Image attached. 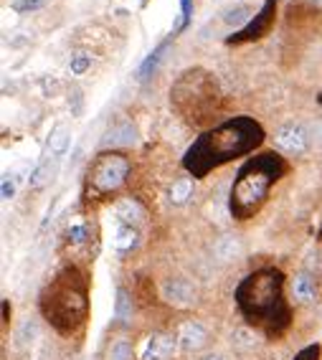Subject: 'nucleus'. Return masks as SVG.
Returning <instances> with one entry per match:
<instances>
[{"label": "nucleus", "instance_id": "nucleus-21", "mask_svg": "<svg viewBox=\"0 0 322 360\" xmlns=\"http://www.w3.org/2000/svg\"><path fill=\"white\" fill-rule=\"evenodd\" d=\"M201 360H223L221 355H205V358H201Z\"/></svg>", "mask_w": 322, "mask_h": 360}, {"label": "nucleus", "instance_id": "nucleus-20", "mask_svg": "<svg viewBox=\"0 0 322 360\" xmlns=\"http://www.w3.org/2000/svg\"><path fill=\"white\" fill-rule=\"evenodd\" d=\"M188 18H190V0H181V28L188 26Z\"/></svg>", "mask_w": 322, "mask_h": 360}, {"label": "nucleus", "instance_id": "nucleus-18", "mask_svg": "<svg viewBox=\"0 0 322 360\" xmlns=\"http://www.w3.org/2000/svg\"><path fill=\"white\" fill-rule=\"evenodd\" d=\"M132 358V348L127 343H117L112 348V360H130Z\"/></svg>", "mask_w": 322, "mask_h": 360}, {"label": "nucleus", "instance_id": "nucleus-9", "mask_svg": "<svg viewBox=\"0 0 322 360\" xmlns=\"http://www.w3.org/2000/svg\"><path fill=\"white\" fill-rule=\"evenodd\" d=\"M190 193H193V183H190L188 178H183L170 188V201H173V203H185L190 198Z\"/></svg>", "mask_w": 322, "mask_h": 360}, {"label": "nucleus", "instance_id": "nucleus-22", "mask_svg": "<svg viewBox=\"0 0 322 360\" xmlns=\"http://www.w3.org/2000/svg\"><path fill=\"white\" fill-rule=\"evenodd\" d=\"M317 3H320V6H322V0H317Z\"/></svg>", "mask_w": 322, "mask_h": 360}, {"label": "nucleus", "instance_id": "nucleus-17", "mask_svg": "<svg viewBox=\"0 0 322 360\" xmlns=\"http://www.w3.org/2000/svg\"><path fill=\"white\" fill-rule=\"evenodd\" d=\"M117 317L119 320L132 317V302H130V297H127V292H119L117 294Z\"/></svg>", "mask_w": 322, "mask_h": 360}, {"label": "nucleus", "instance_id": "nucleus-14", "mask_svg": "<svg viewBox=\"0 0 322 360\" xmlns=\"http://www.w3.org/2000/svg\"><path fill=\"white\" fill-rule=\"evenodd\" d=\"M165 48H168V43H163V46H157V48H155V54L148 56V61H145V63H142V66H140V79L150 77V71H155L157 61L163 59V51H165Z\"/></svg>", "mask_w": 322, "mask_h": 360}, {"label": "nucleus", "instance_id": "nucleus-2", "mask_svg": "<svg viewBox=\"0 0 322 360\" xmlns=\"http://www.w3.org/2000/svg\"><path fill=\"white\" fill-rule=\"evenodd\" d=\"M175 350H178V337L155 332L148 337V343L142 348V360H170Z\"/></svg>", "mask_w": 322, "mask_h": 360}, {"label": "nucleus", "instance_id": "nucleus-19", "mask_svg": "<svg viewBox=\"0 0 322 360\" xmlns=\"http://www.w3.org/2000/svg\"><path fill=\"white\" fill-rule=\"evenodd\" d=\"M13 196H16V183H13V180H8V178H3V198H6V201H10Z\"/></svg>", "mask_w": 322, "mask_h": 360}, {"label": "nucleus", "instance_id": "nucleus-4", "mask_svg": "<svg viewBox=\"0 0 322 360\" xmlns=\"http://www.w3.org/2000/svg\"><path fill=\"white\" fill-rule=\"evenodd\" d=\"M175 337H178V348H181V350H198V348L205 343L208 332H205V328L201 322L190 320V322H183L181 328H178V332H175Z\"/></svg>", "mask_w": 322, "mask_h": 360}, {"label": "nucleus", "instance_id": "nucleus-7", "mask_svg": "<svg viewBox=\"0 0 322 360\" xmlns=\"http://www.w3.org/2000/svg\"><path fill=\"white\" fill-rule=\"evenodd\" d=\"M112 243H114V249H117V251L132 249L134 243H137V231H134V228L130 226V223H119V226L114 228Z\"/></svg>", "mask_w": 322, "mask_h": 360}, {"label": "nucleus", "instance_id": "nucleus-1", "mask_svg": "<svg viewBox=\"0 0 322 360\" xmlns=\"http://www.w3.org/2000/svg\"><path fill=\"white\" fill-rule=\"evenodd\" d=\"M127 175V160L119 155H104L97 160L94 170H92V183L97 190H114L122 186Z\"/></svg>", "mask_w": 322, "mask_h": 360}, {"label": "nucleus", "instance_id": "nucleus-15", "mask_svg": "<svg viewBox=\"0 0 322 360\" xmlns=\"http://www.w3.org/2000/svg\"><path fill=\"white\" fill-rule=\"evenodd\" d=\"M48 175H51V165L41 163L39 168L31 172V188H41V186H43V183L48 180Z\"/></svg>", "mask_w": 322, "mask_h": 360}, {"label": "nucleus", "instance_id": "nucleus-6", "mask_svg": "<svg viewBox=\"0 0 322 360\" xmlns=\"http://www.w3.org/2000/svg\"><path fill=\"white\" fill-rule=\"evenodd\" d=\"M292 294H294L299 302L310 305V302H314V294H317V292H314V282L307 274H297L294 282H292Z\"/></svg>", "mask_w": 322, "mask_h": 360}, {"label": "nucleus", "instance_id": "nucleus-5", "mask_svg": "<svg viewBox=\"0 0 322 360\" xmlns=\"http://www.w3.org/2000/svg\"><path fill=\"white\" fill-rule=\"evenodd\" d=\"M163 294H165V299L170 305L188 307L190 302H193V297H196V290H193L185 279H173V282H168L165 287H163Z\"/></svg>", "mask_w": 322, "mask_h": 360}, {"label": "nucleus", "instance_id": "nucleus-10", "mask_svg": "<svg viewBox=\"0 0 322 360\" xmlns=\"http://www.w3.org/2000/svg\"><path fill=\"white\" fill-rule=\"evenodd\" d=\"M66 145H69V134H66V130H63V127H56L54 134H51V140H48V152H51V155H61L63 150H66Z\"/></svg>", "mask_w": 322, "mask_h": 360}, {"label": "nucleus", "instance_id": "nucleus-11", "mask_svg": "<svg viewBox=\"0 0 322 360\" xmlns=\"http://www.w3.org/2000/svg\"><path fill=\"white\" fill-rule=\"evenodd\" d=\"M89 66H92V59H89L87 54H74V56H71V63H69L71 77H81V74H84Z\"/></svg>", "mask_w": 322, "mask_h": 360}, {"label": "nucleus", "instance_id": "nucleus-16", "mask_svg": "<svg viewBox=\"0 0 322 360\" xmlns=\"http://www.w3.org/2000/svg\"><path fill=\"white\" fill-rule=\"evenodd\" d=\"M43 6H46V0H16L13 10L16 13H33V10H41Z\"/></svg>", "mask_w": 322, "mask_h": 360}, {"label": "nucleus", "instance_id": "nucleus-3", "mask_svg": "<svg viewBox=\"0 0 322 360\" xmlns=\"http://www.w3.org/2000/svg\"><path fill=\"white\" fill-rule=\"evenodd\" d=\"M276 145L279 150L284 152H292V155H297V152H305L307 150V134L302 127L297 125H284L276 130Z\"/></svg>", "mask_w": 322, "mask_h": 360}, {"label": "nucleus", "instance_id": "nucleus-13", "mask_svg": "<svg viewBox=\"0 0 322 360\" xmlns=\"http://www.w3.org/2000/svg\"><path fill=\"white\" fill-rule=\"evenodd\" d=\"M249 16H252V10L246 8V6H239V8L226 10V13H223V21H226L228 26H239V23H244Z\"/></svg>", "mask_w": 322, "mask_h": 360}, {"label": "nucleus", "instance_id": "nucleus-12", "mask_svg": "<svg viewBox=\"0 0 322 360\" xmlns=\"http://www.w3.org/2000/svg\"><path fill=\"white\" fill-rule=\"evenodd\" d=\"M66 234H69V243H74V246H79V243H84L87 241V223H81V221H74V223H71L69 226V231H66Z\"/></svg>", "mask_w": 322, "mask_h": 360}, {"label": "nucleus", "instance_id": "nucleus-8", "mask_svg": "<svg viewBox=\"0 0 322 360\" xmlns=\"http://www.w3.org/2000/svg\"><path fill=\"white\" fill-rule=\"evenodd\" d=\"M114 211H117L119 223H130V226H132V223H137V221L142 219V208L134 203L132 198H125V201H119Z\"/></svg>", "mask_w": 322, "mask_h": 360}]
</instances>
